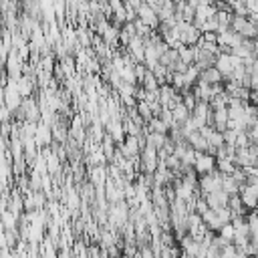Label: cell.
I'll return each mask as SVG.
<instances>
[{"instance_id": "1", "label": "cell", "mask_w": 258, "mask_h": 258, "mask_svg": "<svg viewBox=\"0 0 258 258\" xmlns=\"http://www.w3.org/2000/svg\"><path fill=\"white\" fill-rule=\"evenodd\" d=\"M238 194H240L242 206H244L246 210H256V208H258V186L244 184Z\"/></svg>"}, {"instance_id": "2", "label": "cell", "mask_w": 258, "mask_h": 258, "mask_svg": "<svg viewBox=\"0 0 258 258\" xmlns=\"http://www.w3.org/2000/svg\"><path fill=\"white\" fill-rule=\"evenodd\" d=\"M214 166H216V158L208 156V154H198L196 152V162H194V168L198 174L206 176V174H212L214 172Z\"/></svg>"}, {"instance_id": "3", "label": "cell", "mask_w": 258, "mask_h": 258, "mask_svg": "<svg viewBox=\"0 0 258 258\" xmlns=\"http://www.w3.org/2000/svg\"><path fill=\"white\" fill-rule=\"evenodd\" d=\"M206 204L210 210H218V208H226L228 206V194L224 190H218V192H212V194H206Z\"/></svg>"}, {"instance_id": "4", "label": "cell", "mask_w": 258, "mask_h": 258, "mask_svg": "<svg viewBox=\"0 0 258 258\" xmlns=\"http://www.w3.org/2000/svg\"><path fill=\"white\" fill-rule=\"evenodd\" d=\"M222 190H224L228 196H232V194H238V192H240V186L234 182L232 176H222Z\"/></svg>"}, {"instance_id": "5", "label": "cell", "mask_w": 258, "mask_h": 258, "mask_svg": "<svg viewBox=\"0 0 258 258\" xmlns=\"http://www.w3.org/2000/svg\"><path fill=\"white\" fill-rule=\"evenodd\" d=\"M218 232H220V238H224L228 244L234 242V226H232V224H224Z\"/></svg>"}, {"instance_id": "6", "label": "cell", "mask_w": 258, "mask_h": 258, "mask_svg": "<svg viewBox=\"0 0 258 258\" xmlns=\"http://www.w3.org/2000/svg\"><path fill=\"white\" fill-rule=\"evenodd\" d=\"M220 258H238V246L226 244L224 248H220Z\"/></svg>"}, {"instance_id": "7", "label": "cell", "mask_w": 258, "mask_h": 258, "mask_svg": "<svg viewBox=\"0 0 258 258\" xmlns=\"http://www.w3.org/2000/svg\"><path fill=\"white\" fill-rule=\"evenodd\" d=\"M250 91H256V93H258V77H254V79H252V83H250Z\"/></svg>"}, {"instance_id": "8", "label": "cell", "mask_w": 258, "mask_h": 258, "mask_svg": "<svg viewBox=\"0 0 258 258\" xmlns=\"http://www.w3.org/2000/svg\"><path fill=\"white\" fill-rule=\"evenodd\" d=\"M240 3H248V0H240Z\"/></svg>"}]
</instances>
